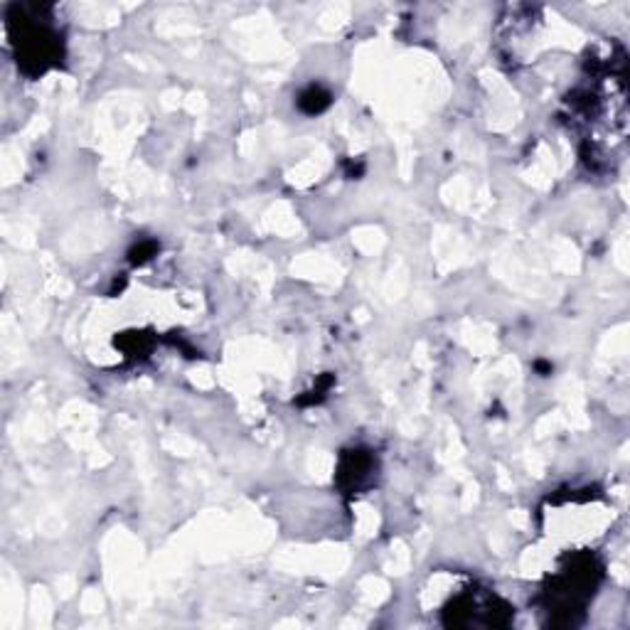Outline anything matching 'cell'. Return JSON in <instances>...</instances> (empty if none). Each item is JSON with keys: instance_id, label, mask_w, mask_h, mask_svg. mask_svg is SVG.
<instances>
[{"instance_id": "cell-1", "label": "cell", "mask_w": 630, "mask_h": 630, "mask_svg": "<svg viewBox=\"0 0 630 630\" xmlns=\"http://www.w3.org/2000/svg\"><path fill=\"white\" fill-rule=\"evenodd\" d=\"M300 109L306 111V114H318V111H323L325 106L330 104V96L323 92V89H318V86H313V89H308L303 96H300Z\"/></svg>"}]
</instances>
